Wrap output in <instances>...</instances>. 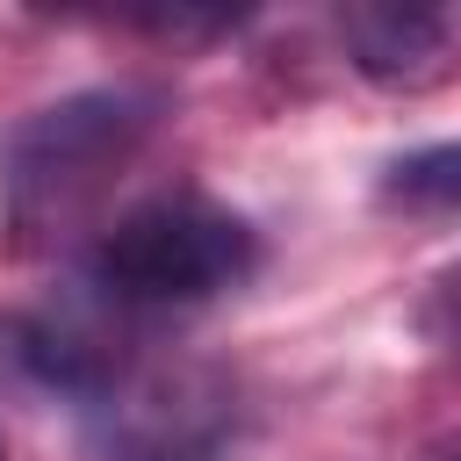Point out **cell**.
I'll list each match as a JSON object with an SVG mask.
<instances>
[{
    "label": "cell",
    "mask_w": 461,
    "mask_h": 461,
    "mask_svg": "<svg viewBox=\"0 0 461 461\" xmlns=\"http://www.w3.org/2000/svg\"><path fill=\"white\" fill-rule=\"evenodd\" d=\"M425 324H432L439 339H454V346H461V267H454V274H439V288H432V303H425Z\"/></svg>",
    "instance_id": "cell-6"
},
{
    "label": "cell",
    "mask_w": 461,
    "mask_h": 461,
    "mask_svg": "<svg viewBox=\"0 0 461 461\" xmlns=\"http://www.w3.org/2000/svg\"><path fill=\"white\" fill-rule=\"evenodd\" d=\"M339 43L382 94H432L461 72V0H353Z\"/></svg>",
    "instance_id": "cell-4"
},
{
    "label": "cell",
    "mask_w": 461,
    "mask_h": 461,
    "mask_svg": "<svg viewBox=\"0 0 461 461\" xmlns=\"http://www.w3.org/2000/svg\"><path fill=\"white\" fill-rule=\"evenodd\" d=\"M158 122L166 101L151 86H79L29 108L0 137V223L14 230V245H50L79 230L144 158Z\"/></svg>",
    "instance_id": "cell-1"
},
{
    "label": "cell",
    "mask_w": 461,
    "mask_h": 461,
    "mask_svg": "<svg viewBox=\"0 0 461 461\" xmlns=\"http://www.w3.org/2000/svg\"><path fill=\"white\" fill-rule=\"evenodd\" d=\"M79 418L94 461H216L238 432V389L202 360L130 353Z\"/></svg>",
    "instance_id": "cell-3"
},
{
    "label": "cell",
    "mask_w": 461,
    "mask_h": 461,
    "mask_svg": "<svg viewBox=\"0 0 461 461\" xmlns=\"http://www.w3.org/2000/svg\"><path fill=\"white\" fill-rule=\"evenodd\" d=\"M382 194H389L396 209L461 216V137H454V144H425V151H403V158L382 173Z\"/></svg>",
    "instance_id": "cell-5"
},
{
    "label": "cell",
    "mask_w": 461,
    "mask_h": 461,
    "mask_svg": "<svg viewBox=\"0 0 461 461\" xmlns=\"http://www.w3.org/2000/svg\"><path fill=\"white\" fill-rule=\"evenodd\" d=\"M0 461H7V447H0Z\"/></svg>",
    "instance_id": "cell-7"
},
{
    "label": "cell",
    "mask_w": 461,
    "mask_h": 461,
    "mask_svg": "<svg viewBox=\"0 0 461 461\" xmlns=\"http://www.w3.org/2000/svg\"><path fill=\"white\" fill-rule=\"evenodd\" d=\"M259 267V230L209 194H158L101 223L86 252V295L115 317L194 310L245 288Z\"/></svg>",
    "instance_id": "cell-2"
}]
</instances>
